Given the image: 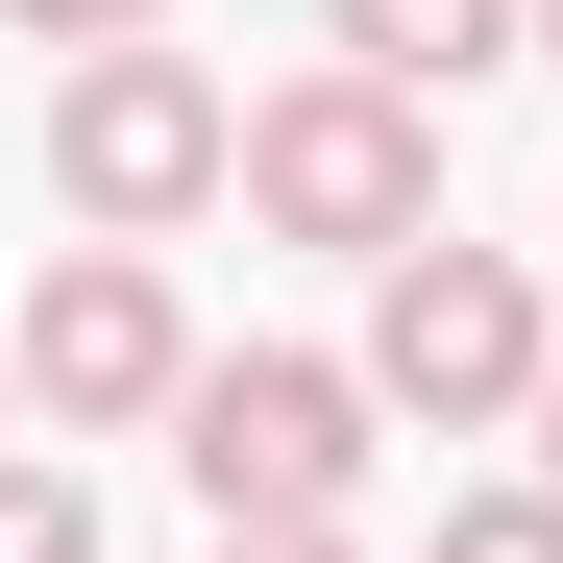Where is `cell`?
<instances>
[{
  "instance_id": "ba28073f",
  "label": "cell",
  "mask_w": 563,
  "mask_h": 563,
  "mask_svg": "<svg viewBox=\"0 0 563 563\" xmlns=\"http://www.w3.org/2000/svg\"><path fill=\"white\" fill-rule=\"evenodd\" d=\"M441 563H563V490H441Z\"/></svg>"
},
{
  "instance_id": "3957f363",
  "label": "cell",
  "mask_w": 563,
  "mask_h": 563,
  "mask_svg": "<svg viewBox=\"0 0 563 563\" xmlns=\"http://www.w3.org/2000/svg\"><path fill=\"white\" fill-rule=\"evenodd\" d=\"M49 197L99 221V245H172L197 197H245V99L197 49H74L49 74Z\"/></svg>"
},
{
  "instance_id": "7c38bea8",
  "label": "cell",
  "mask_w": 563,
  "mask_h": 563,
  "mask_svg": "<svg viewBox=\"0 0 563 563\" xmlns=\"http://www.w3.org/2000/svg\"><path fill=\"white\" fill-rule=\"evenodd\" d=\"M0 441H25V367H0Z\"/></svg>"
},
{
  "instance_id": "4fadbf2b",
  "label": "cell",
  "mask_w": 563,
  "mask_h": 563,
  "mask_svg": "<svg viewBox=\"0 0 563 563\" xmlns=\"http://www.w3.org/2000/svg\"><path fill=\"white\" fill-rule=\"evenodd\" d=\"M539 49H563V0H539Z\"/></svg>"
},
{
  "instance_id": "30bf717a",
  "label": "cell",
  "mask_w": 563,
  "mask_h": 563,
  "mask_svg": "<svg viewBox=\"0 0 563 563\" xmlns=\"http://www.w3.org/2000/svg\"><path fill=\"white\" fill-rule=\"evenodd\" d=\"M539 490H563V367H539Z\"/></svg>"
},
{
  "instance_id": "5b68a950",
  "label": "cell",
  "mask_w": 563,
  "mask_h": 563,
  "mask_svg": "<svg viewBox=\"0 0 563 563\" xmlns=\"http://www.w3.org/2000/svg\"><path fill=\"white\" fill-rule=\"evenodd\" d=\"M0 367H25V417H49V441H123V417L197 393L221 343L172 319V269H147V245H49V295L0 319Z\"/></svg>"
},
{
  "instance_id": "8fae6325",
  "label": "cell",
  "mask_w": 563,
  "mask_h": 563,
  "mask_svg": "<svg viewBox=\"0 0 563 563\" xmlns=\"http://www.w3.org/2000/svg\"><path fill=\"white\" fill-rule=\"evenodd\" d=\"M221 563H343V539H221Z\"/></svg>"
},
{
  "instance_id": "7a4b0ae2",
  "label": "cell",
  "mask_w": 563,
  "mask_h": 563,
  "mask_svg": "<svg viewBox=\"0 0 563 563\" xmlns=\"http://www.w3.org/2000/svg\"><path fill=\"white\" fill-rule=\"evenodd\" d=\"M172 465H197L221 539H343V490H367V367H319V343H221L197 393H172Z\"/></svg>"
},
{
  "instance_id": "9c48e42d",
  "label": "cell",
  "mask_w": 563,
  "mask_h": 563,
  "mask_svg": "<svg viewBox=\"0 0 563 563\" xmlns=\"http://www.w3.org/2000/svg\"><path fill=\"white\" fill-rule=\"evenodd\" d=\"M0 25H25V49L74 74V49H147V25H172V0H0Z\"/></svg>"
},
{
  "instance_id": "52a82bcc",
  "label": "cell",
  "mask_w": 563,
  "mask_h": 563,
  "mask_svg": "<svg viewBox=\"0 0 563 563\" xmlns=\"http://www.w3.org/2000/svg\"><path fill=\"white\" fill-rule=\"evenodd\" d=\"M0 563H99V490H74L49 441H0Z\"/></svg>"
},
{
  "instance_id": "6da1fadb",
  "label": "cell",
  "mask_w": 563,
  "mask_h": 563,
  "mask_svg": "<svg viewBox=\"0 0 563 563\" xmlns=\"http://www.w3.org/2000/svg\"><path fill=\"white\" fill-rule=\"evenodd\" d=\"M245 221L269 245H343V269H393L441 245V99H393V74H295V99H245Z\"/></svg>"
},
{
  "instance_id": "8992f818",
  "label": "cell",
  "mask_w": 563,
  "mask_h": 563,
  "mask_svg": "<svg viewBox=\"0 0 563 563\" xmlns=\"http://www.w3.org/2000/svg\"><path fill=\"white\" fill-rule=\"evenodd\" d=\"M343 74H393V99H465L490 49H539V0H319Z\"/></svg>"
},
{
  "instance_id": "277c9868",
  "label": "cell",
  "mask_w": 563,
  "mask_h": 563,
  "mask_svg": "<svg viewBox=\"0 0 563 563\" xmlns=\"http://www.w3.org/2000/svg\"><path fill=\"white\" fill-rule=\"evenodd\" d=\"M539 367H563V319H539L515 245H393L367 269V417L490 441V417H539Z\"/></svg>"
}]
</instances>
